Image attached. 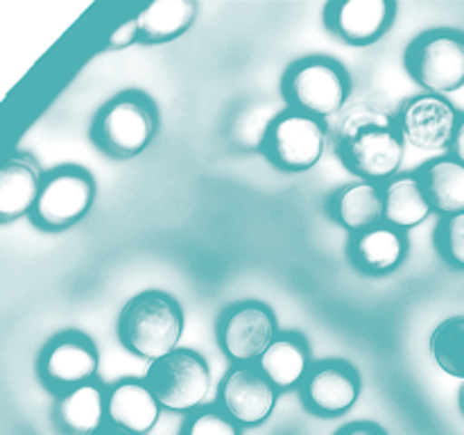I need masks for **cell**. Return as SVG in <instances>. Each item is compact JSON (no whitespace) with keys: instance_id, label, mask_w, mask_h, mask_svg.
Segmentation results:
<instances>
[{"instance_id":"7","label":"cell","mask_w":464,"mask_h":435,"mask_svg":"<svg viewBox=\"0 0 464 435\" xmlns=\"http://www.w3.org/2000/svg\"><path fill=\"white\" fill-rule=\"evenodd\" d=\"M95 179L86 168L57 166L44 175L30 220L44 231H63L84 220L93 208Z\"/></svg>"},{"instance_id":"8","label":"cell","mask_w":464,"mask_h":435,"mask_svg":"<svg viewBox=\"0 0 464 435\" xmlns=\"http://www.w3.org/2000/svg\"><path fill=\"white\" fill-rule=\"evenodd\" d=\"M403 63L424 91L453 93L464 86V34L456 30L424 32L408 45Z\"/></svg>"},{"instance_id":"29","label":"cell","mask_w":464,"mask_h":435,"mask_svg":"<svg viewBox=\"0 0 464 435\" xmlns=\"http://www.w3.org/2000/svg\"><path fill=\"white\" fill-rule=\"evenodd\" d=\"M451 157L458 159V161L464 163V116L460 118V122H458V130H456V136H453L451 140Z\"/></svg>"},{"instance_id":"10","label":"cell","mask_w":464,"mask_h":435,"mask_svg":"<svg viewBox=\"0 0 464 435\" xmlns=\"http://www.w3.org/2000/svg\"><path fill=\"white\" fill-rule=\"evenodd\" d=\"M100 370V352L93 338L82 331H62L41 349L36 372L45 388L54 394L95 381Z\"/></svg>"},{"instance_id":"31","label":"cell","mask_w":464,"mask_h":435,"mask_svg":"<svg viewBox=\"0 0 464 435\" xmlns=\"http://www.w3.org/2000/svg\"><path fill=\"white\" fill-rule=\"evenodd\" d=\"M460 408H462V412H464V385H462V392H460Z\"/></svg>"},{"instance_id":"5","label":"cell","mask_w":464,"mask_h":435,"mask_svg":"<svg viewBox=\"0 0 464 435\" xmlns=\"http://www.w3.org/2000/svg\"><path fill=\"white\" fill-rule=\"evenodd\" d=\"M143 379L148 381L163 411L177 415H190L204 408L213 388L207 358L184 347L150 362Z\"/></svg>"},{"instance_id":"26","label":"cell","mask_w":464,"mask_h":435,"mask_svg":"<svg viewBox=\"0 0 464 435\" xmlns=\"http://www.w3.org/2000/svg\"><path fill=\"white\" fill-rule=\"evenodd\" d=\"M435 245L444 261L451 263L458 270H464V213L449 216L440 222Z\"/></svg>"},{"instance_id":"27","label":"cell","mask_w":464,"mask_h":435,"mask_svg":"<svg viewBox=\"0 0 464 435\" xmlns=\"http://www.w3.org/2000/svg\"><path fill=\"white\" fill-rule=\"evenodd\" d=\"M134 44H140V34L139 25H136V18H131V21H127L125 25H121L109 36L107 50H125Z\"/></svg>"},{"instance_id":"21","label":"cell","mask_w":464,"mask_h":435,"mask_svg":"<svg viewBox=\"0 0 464 435\" xmlns=\"http://www.w3.org/2000/svg\"><path fill=\"white\" fill-rule=\"evenodd\" d=\"M383 222L399 231H411L433 216L420 175H397L383 184Z\"/></svg>"},{"instance_id":"6","label":"cell","mask_w":464,"mask_h":435,"mask_svg":"<svg viewBox=\"0 0 464 435\" xmlns=\"http://www.w3.org/2000/svg\"><path fill=\"white\" fill-rule=\"evenodd\" d=\"M329 145V127L308 113L284 109L267 125L261 148L267 161L284 172L313 170Z\"/></svg>"},{"instance_id":"13","label":"cell","mask_w":464,"mask_h":435,"mask_svg":"<svg viewBox=\"0 0 464 435\" xmlns=\"http://www.w3.org/2000/svg\"><path fill=\"white\" fill-rule=\"evenodd\" d=\"M458 109L444 95L421 93L406 100L397 111V125L406 145L421 152H440L451 148L456 136Z\"/></svg>"},{"instance_id":"4","label":"cell","mask_w":464,"mask_h":435,"mask_svg":"<svg viewBox=\"0 0 464 435\" xmlns=\"http://www.w3.org/2000/svg\"><path fill=\"white\" fill-rule=\"evenodd\" d=\"M161 116L143 91H122L98 111L91 125L95 148L113 159H131L152 145Z\"/></svg>"},{"instance_id":"11","label":"cell","mask_w":464,"mask_h":435,"mask_svg":"<svg viewBox=\"0 0 464 435\" xmlns=\"http://www.w3.org/2000/svg\"><path fill=\"white\" fill-rule=\"evenodd\" d=\"M279 403V390L256 365H234L218 385V408L243 429L266 424Z\"/></svg>"},{"instance_id":"2","label":"cell","mask_w":464,"mask_h":435,"mask_svg":"<svg viewBox=\"0 0 464 435\" xmlns=\"http://www.w3.org/2000/svg\"><path fill=\"white\" fill-rule=\"evenodd\" d=\"M184 326V308L170 293L143 290L122 306L118 340L136 358L154 362L179 349Z\"/></svg>"},{"instance_id":"30","label":"cell","mask_w":464,"mask_h":435,"mask_svg":"<svg viewBox=\"0 0 464 435\" xmlns=\"http://www.w3.org/2000/svg\"><path fill=\"white\" fill-rule=\"evenodd\" d=\"M93 435H134V433H130V430H125V429H121V426H116V424H104L102 429H98L95 430Z\"/></svg>"},{"instance_id":"16","label":"cell","mask_w":464,"mask_h":435,"mask_svg":"<svg viewBox=\"0 0 464 435\" xmlns=\"http://www.w3.org/2000/svg\"><path fill=\"white\" fill-rule=\"evenodd\" d=\"M161 403L145 379L127 376L107 390V420L134 435H148L161 417Z\"/></svg>"},{"instance_id":"24","label":"cell","mask_w":464,"mask_h":435,"mask_svg":"<svg viewBox=\"0 0 464 435\" xmlns=\"http://www.w3.org/2000/svg\"><path fill=\"white\" fill-rule=\"evenodd\" d=\"M430 353L440 370L464 381V315L449 317L435 326Z\"/></svg>"},{"instance_id":"20","label":"cell","mask_w":464,"mask_h":435,"mask_svg":"<svg viewBox=\"0 0 464 435\" xmlns=\"http://www.w3.org/2000/svg\"><path fill=\"white\" fill-rule=\"evenodd\" d=\"M54 421L66 435H93L107 424V390L98 381L57 394Z\"/></svg>"},{"instance_id":"19","label":"cell","mask_w":464,"mask_h":435,"mask_svg":"<svg viewBox=\"0 0 464 435\" xmlns=\"http://www.w3.org/2000/svg\"><path fill=\"white\" fill-rule=\"evenodd\" d=\"M308 340L297 331H281L270 347L258 358L256 367L270 379L279 392L302 388L304 379L313 367Z\"/></svg>"},{"instance_id":"14","label":"cell","mask_w":464,"mask_h":435,"mask_svg":"<svg viewBox=\"0 0 464 435\" xmlns=\"http://www.w3.org/2000/svg\"><path fill=\"white\" fill-rule=\"evenodd\" d=\"M397 12L392 0H338L324 7V25L344 44L365 48L388 34Z\"/></svg>"},{"instance_id":"12","label":"cell","mask_w":464,"mask_h":435,"mask_svg":"<svg viewBox=\"0 0 464 435\" xmlns=\"http://www.w3.org/2000/svg\"><path fill=\"white\" fill-rule=\"evenodd\" d=\"M302 401L317 417H343L358 403L362 392L361 372L343 358H324L313 362L304 379Z\"/></svg>"},{"instance_id":"18","label":"cell","mask_w":464,"mask_h":435,"mask_svg":"<svg viewBox=\"0 0 464 435\" xmlns=\"http://www.w3.org/2000/svg\"><path fill=\"white\" fill-rule=\"evenodd\" d=\"M383 207V184L361 179L340 186L326 202V211L335 225L352 236L381 225Z\"/></svg>"},{"instance_id":"17","label":"cell","mask_w":464,"mask_h":435,"mask_svg":"<svg viewBox=\"0 0 464 435\" xmlns=\"http://www.w3.org/2000/svg\"><path fill=\"white\" fill-rule=\"evenodd\" d=\"M44 175L39 161L27 152H14L0 166V222L30 218Z\"/></svg>"},{"instance_id":"22","label":"cell","mask_w":464,"mask_h":435,"mask_svg":"<svg viewBox=\"0 0 464 435\" xmlns=\"http://www.w3.org/2000/svg\"><path fill=\"white\" fill-rule=\"evenodd\" d=\"M198 12L193 0H159L136 16L140 44L159 45L179 39L193 27Z\"/></svg>"},{"instance_id":"28","label":"cell","mask_w":464,"mask_h":435,"mask_svg":"<svg viewBox=\"0 0 464 435\" xmlns=\"http://www.w3.org/2000/svg\"><path fill=\"white\" fill-rule=\"evenodd\" d=\"M335 435H388L385 429H381L374 421H353V424L343 426L340 430H335Z\"/></svg>"},{"instance_id":"3","label":"cell","mask_w":464,"mask_h":435,"mask_svg":"<svg viewBox=\"0 0 464 435\" xmlns=\"http://www.w3.org/2000/svg\"><path fill=\"white\" fill-rule=\"evenodd\" d=\"M352 89L347 68L338 59L324 54L297 59L285 68L281 80V93L288 109L324 122L329 118H338L349 107Z\"/></svg>"},{"instance_id":"9","label":"cell","mask_w":464,"mask_h":435,"mask_svg":"<svg viewBox=\"0 0 464 435\" xmlns=\"http://www.w3.org/2000/svg\"><path fill=\"white\" fill-rule=\"evenodd\" d=\"M279 334L272 306L256 299L227 306L216 326L218 344L234 365H256Z\"/></svg>"},{"instance_id":"25","label":"cell","mask_w":464,"mask_h":435,"mask_svg":"<svg viewBox=\"0 0 464 435\" xmlns=\"http://www.w3.org/2000/svg\"><path fill=\"white\" fill-rule=\"evenodd\" d=\"M179 435H243V426L222 408L204 406L186 417Z\"/></svg>"},{"instance_id":"23","label":"cell","mask_w":464,"mask_h":435,"mask_svg":"<svg viewBox=\"0 0 464 435\" xmlns=\"http://www.w3.org/2000/svg\"><path fill=\"white\" fill-rule=\"evenodd\" d=\"M417 175L435 213L444 218L464 213V163L453 157H440L426 163Z\"/></svg>"},{"instance_id":"15","label":"cell","mask_w":464,"mask_h":435,"mask_svg":"<svg viewBox=\"0 0 464 435\" xmlns=\"http://www.w3.org/2000/svg\"><path fill=\"white\" fill-rule=\"evenodd\" d=\"M411 243L406 231L390 227L388 222L353 234L349 238L347 254L352 266L367 276H388L406 263Z\"/></svg>"},{"instance_id":"1","label":"cell","mask_w":464,"mask_h":435,"mask_svg":"<svg viewBox=\"0 0 464 435\" xmlns=\"http://www.w3.org/2000/svg\"><path fill=\"white\" fill-rule=\"evenodd\" d=\"M334 148L343 166L361 181L385 184L401 170L406 140L397 113L374 102L349 104L335 121Z\"/></svg>"}]
</instances>
